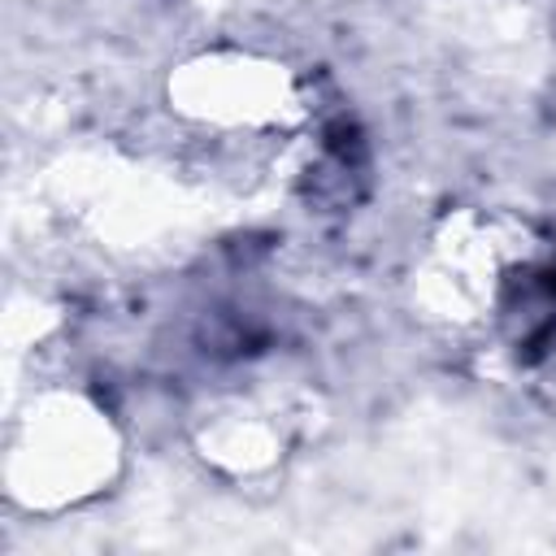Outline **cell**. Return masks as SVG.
I'll use <instances>...</instances> for the list:
<instances>
[{"label":"cell","instance_id":"3","mask_svg":"<svg viewBox=\"0 0 556 556\" xmlns=\"http://www.w3.org/2000/svg\"><path fill=\"white\" fill-rule=\"evenodd\" d=\"M200 452L235 478H261L282 465L291 452V417L282 404L265 400L261 391H235L204 413Z\"/></svg>","mask_w":556,"mask_h":556},{"label":"cell","instance_id":"2","mask_svg":"<svg viewBox=\"0 0 556 556\" xmlns=\"http://www.w3.org/2000/svg\"><path fill=\"white\" fill-rule=\"evenodd\" d=\"M122 469V430L104 400L78 387H43L4 434L9 500L30 513H65L100 500Z\"/></svg>","mask_w":556,"mask_h":556},{"label":"cell","instance_id":"1","mask_svg":"<svg viewBox=\"0 0 556 556\" xmlns=\"http://www.w3.org/2000/svg\"><path fill=\"white\" fill-rule=\"evenodd\" d=\"M421 313L473 352L539 365L556 348V239L504 208L443 217L413 274Z\"/></svg>","mask_w":556,"mask_h":556}]
</instances>
